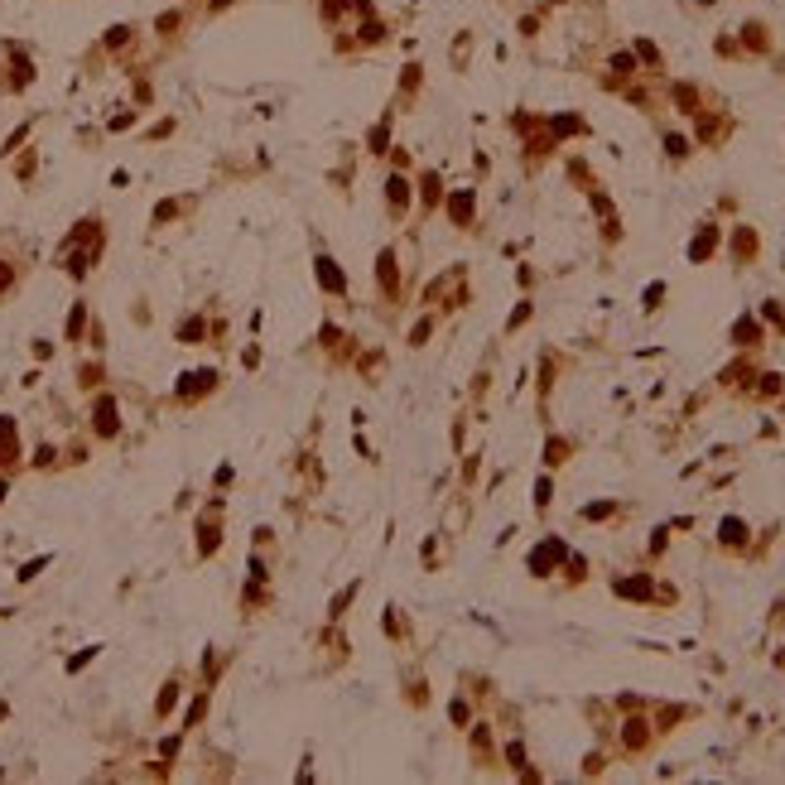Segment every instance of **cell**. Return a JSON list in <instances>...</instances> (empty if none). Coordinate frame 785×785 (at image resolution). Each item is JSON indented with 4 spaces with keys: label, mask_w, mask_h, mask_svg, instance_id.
<instances>
[{
    "label": "cell",
    "mask_w": 785,
    "mask_h": 785,
    "mask_svg": "<svg viewBox=\"0 0 785 785\" xmlns=\"http://www.w3.org/2000/svg\"><path fill=\"white\" fill-rule=\"evenodd\" d=\"M318 284H323V289H332L337 299L347 294V280H342V270L332 265V256H318Z\"/></svg>",
    "instance_id": "1"
},
{
    "label": "cell",
    "mask_w": 785,
    "mask_h": 785,
    "mask_svg": "<svg viewBox=\"0 0 785 785\" xmlns=\"http://www.w3.org/2000/svg\"><path fill=\"white\" fill-rule=\"evenodd\" d=\"M385 198H390V212H395V217L409 208V184H405V174H390V179H385Z\"/></svg>",
    "instance_id": "2"
},
{
    "label": "cell",
    "mask_w": 785,
    "mask_h": 785,
    "mask_svg": "<svg viewBox=\"0 0 785 785\" xmlns=\"http://www.w3.org/2000/svg\"><path fill=\"white\" fill-rule=\"evenodd\" d=\"M448 217H453L458 227H467V222H472V188L448 193Z\"/></svg>",
    "instance_id": "3"
},
{
    "label": "cell",
    "mask_w": 785,
    "mask_h": 785,
    "mask_svg": "<svg viewBox=\"0 0 785 785\" xmlns=\"http://www.w3.org/2000/svg\"><path fill=\"white\" fill-rule=\"evenodd\" d=\"M549 559H564V544H559V540H549L544 549H535V554H530V569L549 573Z\"/></svg>",
    "instance_id": "4"
},
{
    "label": "cell",
    "mask_w": 785,
    "mask_h": 785,
    "mask_svg": "<svg viewBox=\"0 0 785 785\" xmlns=\"http://www.w3.org/2000/svg\"><path fill=\"white\" fill-rule=\"evenodd\" d=\"M385 140H390V116H380L376 126H371V136H366V145H371V155H385V150H390Z\"/></svg>",
    "instance_id": "5"
},
{
    "label": "cell",
    "mask_w": 785,
    "mask_h": 785,
    "mask_svg": "<svg viewBox=\"0 0 785 785\" xmlns=\"http://www.w3.org/2000/svg\"><path fill=\"white\" fill-rule=\"evenodd\" d=\"M675 102H679V111H689V116H694V111H704V107H699V87H689V82H679V87H675Z\"/></svg>",
    "instance_id": "6"
},
{
    "label": "cell",
    "mask_w": 785,
    "mask_h": 785,
    "mask_svg": "<svg viewBox=\"0 0 785 785\" xmlns=\"http://www.w3.org/2000/svg\"><path fill=\"white\" fill-rule=\"evenodd\" d=\"M361 44H385V25H380L376 15L361 20Z\"/></svg>",
    "instance_id": "7"
},
{
    "label": "cell",
    "mask_w": 785,
    "mask_h": 785,
    "mask_svg": "<svg viewBox=\"0 0 785 785\" xmlns=\"http://www.w3.org/2000/svg\"><path fill=\"white\" fill-rule=\"evenodd\" d=\"M212 380H217V371H193V380H184V385H179V395H198V390H208Z\"/></svg>",
    "instance_id": "8"
},
{
    "label": "cell",
    "mask_w": 785,
    "mask_h": 785,
    "mask_svg": "<svg viewBox=\"0 0 785 785\" xmlns=\"http://www.w3.org/2000/svg\"><path fill=\"white\" fill-rule=\"evenodd\" d=\"M617 593L622 597H650V578H622Z\"/></svg>",
    "instance_id": "9"
},
{
    "label": "cell",
    "mask_w": 785,
    "mask_h": 785,
    "mask_svg": "<svg viewBox=\"0 0 785 785\" xmlns=\"http://www.w3.org/2000/svg\"><path fill=\"white\" fill-rule=\"evenodd\" d=\"M742 39H747V49H766V25H757V20H752V25H742Z\"/></svg>",
    "instance_id": "10"
},
{
    "label": "cell",
    "mask_w": 785,
    "mask_h": 785,
    "mask_svg": "<svg viewBox=\"0 0 785 785\" xmlns=\"http://www.w3.org/2000/svg\"><path fill=\"white\" fill-rule=\"evenodd\" d=\"M636 63H646V68H660V49H655L650 39H636Z\"/></svg>",
    "instance_id": "11"
},
{
    "label": "cell",
    "mask_w": 785,
    "mask_h": 785,
    "mask_svg": "<svg viewBox=\"0 0 785 785\" xmlns=\"http://www.w3.org/2000/svg\"><path fill=\"white\" fill-rule=\"evenodd\" d=\"M380 284H385V289H390V294H395V256H390V251H380Z\"/></svg>",
    "instance_id": "12"
},
{
    "label": "cell",
    "mask_w": 785,
    "mask_h": 785,
    "mask_svg": "<svg viewBox=\"0 0 785 785\" xmlns=\"http://www.w3.org/2000/svg\"><path fill=\"white\" fill-rule=\"evenodd\" d=\"M713 241H718V232H713V227H708V232H704V236H699V241H694V246H689V256H694V260H704V256H708V251H713Z\"/></svg>",
    "instance_id": "13"
},
{
    "label": "cell",
    "mask_w": 785,
    "mask_h": 785,
    "mask_svg": "<svg viewBox=\"0 0 785 785\" xmlns=\"http://www.w3.org/2000/svg\"><path fill=\"white\" fill-rule=\"evenodd\" d=\"M747 540V525L742 520H723V544H742Z\"/></svg>",
    "instance_id": "14"
},
{
    "label": "cell",
    "mask_w": 785,
    "mask_h": 785,
    "mask_svg": "<svg viewBox=\"0 0 785 785\" xmlns=\"http://www.w3.org/2000/svg\"><path fill=\"white\" fill-rule=\"evenodd\" d=\"M612 73H617V78H631V73H636V54H612Z\"/></svg>",
    "instance_id": "15"
},
{
    "label": "cell",
    "mask_w": 785,
    "mask_h": 785,
    "mask_svg": "<svg viewBox=\"0 0 785 785\" xmlns=\"http://www.w3.org/2000/svg\"><path fill=\"white\" fill-rule=\"evenodd\" d=\"M578 131H583L578 116H554V136H578Z\"/></svg>",
    "instance_id": "16"
},
{
    "label": "cell",
    "mask_w": 785,
    "mask_h": 785,
    "mask_svg": "<svg viewBox=\"0 0 785 785\" xmlns=\"http://www.w3.org/2000/svg\"><path fill=\"white\" fill-rule=\"evenodd\" d=\"M626 747H646V723H641V718L626 723Z\"/></svg>",
    "instance_id": "17"
},
{
    "label": "cell",
    "mask_w": 785,
    "mask_h": 785,
    "mask_svg": "<svg viewBox=\"0 0 785 785\" xmlns=\"http://www.w3.org/2000/svg\"><path fill=\"white\" fill-rule=\"evenodd\" d=\"M732 337H737V342H757V337H761V328L752 323V318H742V323L732 328Z\"/></svg>",
    "instance_id": "18"
},
{
    "label": "cell",
    "mask_w": 785,
    "mask_h": 785,
    "mask_svg": "<svg viewBox=\"0 0 785 785\" xmlns=\"http://www.w3.org/2000/svg\"><path fill=\"white\" fill-rule=\"evenodd\" d=\"M665 150H670V160H684V155H689V140L684 136H665Z\"/></svg>",
    "instance_id": "19"
},
{
    "label": "cell",
    "mask_w": 785,
    "mask_h": 785,
    "mask_svg": "<svg viewBox=\"0 0 785 785\" xmlns=\"http://www.w3.org/2000/svg\"><path fill=\"white\" fill-rule=\"evenodd\" d=\"M97 429H102V433L116 429V419H111V400H102V405H97Z\"/></svg>",
    "instance_id": "20"
},
{
    "label": "cell",
    "mask_w": 785,
    "mask_h": 785,
    "mask_svg": "<svg viewBox=\"0 0 785 785\" xmlns=\"http://www.w3.org/2000/svg\"><path fill=\"white\" fill-rule=\"evenodd\" d=\"M121 44H131V25H116L107 34V49H121Z\"/></svg>",
    "instance_id": "21"
},
{
    "label": "cell",
    "mask_w": 785,
    "mask_h": 785,
    "mask_svg": "<svg viewBox=\"0 0 785 785\" xmlns=\"http://www.w3.org/2000/svg\"><path fill=\"white\" fill-rule=\"evenodd\" d=\"M184 25V15H174V10H169V15H160V20H155V29H160V34H174V29Z\"/></svg>",
    "instance_id": "22"
},
{
    "label": "cell",
    "mask_w": 785,
    "mask_h": 785,
    "mask_svg": "<svg viewBox=\"0 0 785 785\" xmlns=\"http://www.w3.org/2000/svg\"><path fill=\"white\" fill-rule=\"evenodd\" d=\"M419 184H424V203H438V174H424V179H419Z\"/></svg>",
    "instance_id": "23"
},
{
    "label": "cell",
    "mask_w": 785,
    "mask_h": 785,
    "mask_svg": "<svg viewBox=\"0 0 785 785\" xmlns=\"http://www.w3.org/2000/svg\"><path fill=\"white\" fill-rule=\"evenodd\" d=\"M752 246H757L752 232H737V256H752Z\"/></svg>",
    "instance_id": "24"
},
{
    "label": "cell",
    "mask_w": 785,
    "mask_h": 785,
    "mask_svg": "<svg viewBox=\"0 0 785 785\" xmlns=\"http://www.w3.org/2000/svg\"><path fill=\"white\" fill-rule=\"evenodd\" d=\"M506 757H511V766L520 771V766H525V747H520V742H511V747H506Z\"/></svg>",
    "instance_id": "25"
},
{
    "label": "cell",
    "mask_w": 785,
    "mask_h": 785,
    "mask_svg": "<svg viewBox=\"0 0 785 785\" xmlns=\"http://www.w3.org/2000/svg\"><path fill=\"white\" fill-rule=\"evenodd\" d=\"M559 458H569V443H559V438H549V462H559Z\"/></svg>",
    "instance_id": "26"
},
{
    "label": "cell",
    "mask_w": 785,
    "mask_h": 785,
    "mask_svg": "<svg viewBox=\"0 0 785 785\" xmlns=\"http://www.w3.org/2000/svg\"><path fill=\"white\" fill-rule=\"evenodd\" d=\"M409 342H414V347H419V342H429V318H424V323H414V332H409Z\"/></svg>",
    "instance_id": "27"
},
{
    "label": "cell",
    "mask_w": 785,
    "mask_h": 785,
    "mask_svg": "<svg viewBox=\"0 0 785 785\" xmlns=\"http://www.w3.org/2000/svg\"><path fill=\"white\" fill-rule=\"evenodd\" d=\"M198 332H203V323L193 318V323H184V342H198Z\"/></svg>",
    "instance_id": "28"
}]
</instances>
